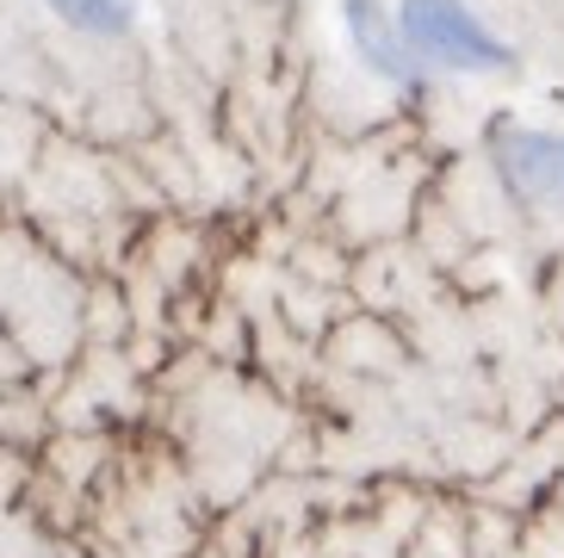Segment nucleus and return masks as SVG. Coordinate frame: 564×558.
Listing matches in <instances>:
<instances>
[{"label": "nucleus", "instance_id": "obj_2", "mask_svg": "<svg viewBox=\"0 0 564 558\" xmlns=\"http://www.w3.org/2000/svg\"><path fill=\"white\" fill-rule=\"evenodd\" d=\"M502 186L528 198L540 212H564V137L558 131H528V125H502L490 143Z\"/></svg>", "mask_w": 564, "mask_h": 558}, {"label": "nucleus", "instance_id": "obj_3", "mask_svg": "<svg viewBox=\"0 0 564 558\" xmlns=\"http://www.w3.org/2000/svg\"><path fill=\"white\" fill-rule=\"evenodd\" d=\"M341 25H348V44L379 82L391 87H429V68L415 63V50L403 44V25H398V7L384 0H341Z\"/></svg>", "mask_w": 564, "mask_h": 558}, {"label": "nucleus", "instance_id": "obj_4", "mask_svg": "<svg viewBox=\"0 0 564 558\" xmlns=\"http://www.w3.org/2000/svg\"><path fill=\"white\" fill-rule=\"evenodd\" d=\"M44 7L87 37H118V32H131V19H137V0H44Z\"/></svg>", "mask_w": 564, "mask_h": 558}, {"label": "nucleus", "instance_id": "obj_1", "mask_svg": "<svg viewBox=\"0 0 564 558\" xmlns=\"http://www.w3.org/2000/svg\"><path fill=\"white\" fill-rule=\"evenodd\" d=\"M398 25L429 75H441V68L447 75H497V68H509V44L465 0H398Z\"/></svg>", "mask_w": 564, "mask_h": 558}]
</instances>
